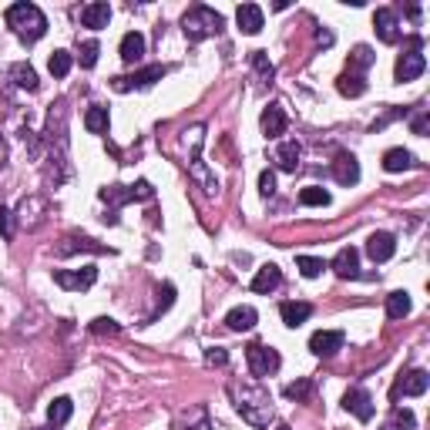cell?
Segmentation results:
<instances>
[{"label": "cell", "mask_w": 430, "mask_h": 430, "mask_svg": "<svg viewBox=\"0 0 430 430\" xmlns=\"http://www.w3.org/2000/svg\"><path fill=\"white\" fill-rule=\"evenodd\" d=\"M232 393V400H236V410L242 414L246 424H253V427H269V420H272V400H269V393L255 383V387H239V383H232L228 387Z\"/></svg>", "instance_id": "1"}, {"label": "cell", "mask_w": 430, "mask_h": 430, "mask_svg": "<svg viewBox=\"0 0 430 430\" xmlns=\"http://www.w3.org/2000/svg\"><path fill=\"white\" fill-rule=\"evenodd\" d=\"M7 27H11L21 40L34 44V40H40L48 34V17H44V11H40L38 4L21 0V4H11V7H7Z\"/></svg>", "instance_id": "2"}, {"label": "cell", "mask_w": 430, "mask_h": 430, "mask_svg": "<svg viewBox=\"0 0 430 430\" xmlns=\"http://www.w3.org/2000/svg\"><path fill=\"white\" fill-rule=\"evenodd\" d=\"M222 27H226V17L219 11H212V7H205V4L189 7L185 17H182V31H185V38H189L192 44H199V40H205V38H215Z\"/></svg>", "instance_id": "3"}, {"label": "cell", "mask_w": 430, "mask_h": 430, "mask_svg": "<svg viewBox=\"0 0 430 430\" xmlns=\"http://www.w3.org/2000/svg\"><path fill=\"white\" fill-rule=\"evenodd\" d=\"M246 363H249V373H253L255 380L272 377V373L282 367L279 353L272 346H266V343H249V346H246Z\"/></svg>", "instance_id": "4"}, {"label": "cell", "mask_w": 430, "mask_h": 430, "mask_svg": "<svg viewBox=\"0 0 430 430\" xmlns=\"http://www.w3.org/2000/svg\"><path fill=\"white\" fill-rule=\"evenodd\" d=\"M168 75V67L165 64H148V67H141V71H135V75H118L111 77V88L114 91H135V88H152L155 81H162V77Z\"/></svg>", "instance_id": "5"}, {"label": "cell", "mask_w": 430, "mask_h": 430, "mask_svg": "<svg viewBox=\"0 0 430 430\" xmlns=\"http://www.w3.org/2000/svg\"><path fill=\"white\" fill-rule=\"evenodd\" d=\"M54 282L61 290H71V292H81V290H91L98 282V269L94 266H81V269H54Z\"/></svg>", "instance_id": "6"}, {"label": "cell", "mask_w": 430, "mask_h": 430, "mask_svg": "<svg viewBox=\"0 0 430 430\" xmlns=\"http://www.w3.org/2000/svg\"><path fill=\"white\" fill-rule=\"evenodd\" d=\"M424 71H427V57L420 54V48H407V51L397 57L393 77H397V84H404V81H417Z\"/></svg>", "instance_id": "7"}, {"label": "cell", "mask_w": 430, "mask_h": 430, "mask_svg": "<svg viewBox=\"0 0 430 430\" xmlns=\"http://www.w3.org/2000/svg\"><path fill=\"white\" fill-rule=\"evenodd\" d=\"M343 410H350L360 424H370L373 414H377V407H373V397H370L363 387H350V390L343 393Z\"/></svg>", "instance_id": "8"}, {"label": "cell", "mask_w": 430, "mask_h": 430, "mask_svg": "<svg viewBox=\"0 0 430 430\" xmlns=\"http://www.w3.org/2000/svg\"><path fill=\"white\" fill-rule=\"evenodd\" d=\"M427 387H430L427 370H410V373H400V380L393 383L390 397L393 400H400V397H420V393H427Z\"/></svg>", "instance_id": "9"}, {"label": "cell", "mask_w": 430, "mask_h": 430, "mask_svg": "<svg viewBox=\"0 0 430 430\" xmlns=\"http://www.w3.org/2000/svg\"><path fill=\"white\" fill-rule=\"evenodd\" d=\"M373 31H377V38L383 40V44H397V40H400V21H397V11L380 7V11L373 13Z\"/></svg>", "instance_id": "10"}, {"label": "cell", "mask_w": 430, "mask_h": 430, "mask_svg": "<svg viewBox=\"0 0 430 430\" xmlns=\"http://www.w3.org/2000/svg\"><path fill=\"white\" fill-rule=\"evenodd\" d=\"M343 329H316L313 336H309V350L316 356H333L336 350H343Z\"/></svg>", "instance_id": "11"}, {"label": "cell", "mask_w": 430, "mask_h": 430, "mask_svg": "<svg viewBox=\"0 0 430 430\" xmlns=\"http://www.w3.org/2000/svg\"><path fill=\"white\" fill-rule=\"evenodd\" d=\"M75 253H94V255H111L114 249H108V246H101V242L88 239V236H67V239L57 246V255H75Z\"/></svg>", "instance_id": "12"}, {"label": "cell", "mask_w": 430, "mask_h": 430, "mask_svg": "<svg viewBox=\"0 0 430 430\" xmlns=\"http://www.w3.org/2000/svg\"><path fill=\"white\" fill-rule=\"evenodd\" d=\"M329 266H333V272H336L340 279H356L360 276V253H356L353 246H343L340 253L333 255Z\"/></svg>", "instance_id": "13"}, {"label": "cell", "mask_w": 430, "mask_h": 430, "mask_svg": "<svg viewBox=\"0 0 430 430\" xmlns=\"http://www.w3.org/2000/svg\"><path fill=\"white\" fill-rule=\"evenodd\" d=\"M286 125H290V118H286V111H282V104H269L266 111H263V118H259V128H263V135L266 138H279L282 131H286Z\"/></svg>", "instance_id": "14"}, {"label": "cell", "mask_w": 430, "mask_h": 430, "mask_svg": "<svg viewBox=\"0 0 430 430\" xmlns=\"http://www.w3.org/2000/svg\"><path fill=\"white\" fill-rule=\"evenodd\" d=\"M236 24H239L242 34H259L263 24H266V13L259 4H242L239 11H236Z\"/></svg>", "instance_id": "15"}, {"label": "cell", "mask_w": 430, "mask_h": 430, "mask_svg": "<svg viewBox=\"0 0 430 430\" xmlns=\"http://www.w3.org/2000/svg\"><path fill=\"white\" fill-rule=\"evenodd\" d=\"M279 286H282V269H279L276 263L259 266V272H255V279H253V292H259V296H269V292H276Z\"/></svg>", "instance_id": "16"}, {"label": "cell", "mask_w": 430, "mask_h": 430, "mask_svg": "<svg viewBox=\"0 0 430 430\" xmlns=\"http://www.w3.org/2000/svg\"><path fill=\"white\" fill-rule=\"evenodd\" d=\"M333 178H336L340 185H346V189L356 185V182H360V162H356L350 152H340L336 162H333Z\"/></svg>", "instance_id": "17"}, {"label": "cell", "mask_w": 430, "mask_h": 430, "mask_svg": "<svg viewBox=\"0 0 430 430\" xmlns=\"http://www.w3.org/2000/svg\"><path fill=\"white\" fill-rule=\"evenodd\" d=\"M393 253H397V239L390 232H373L367 239V255L373 263H387V259H393Z\"/></svg>", "instance_id": "18"}, {"label": "cell", "mask_w": 430, "mask_h": 430, "mask_svg": "<svg viewBox=\"0 0 430 430\" xmlns=\"http://www.w3.org/2000/svg\"><path fill=\"white\" fill-rule=\"evenodd\" d=\"M108 21H111V7H108L104 0H94V4H84V7H81V24L91 27V31L108 27Z\"/></svg>", "instance_id": "19"}, {"label": "cell", "mask_w": 430, "mask_h": 430, "mask_svg": "<svg viewBox=\"0 0 430 430\" xmlns=\"http://www.w3.org/2000/svg\"><path fill=\"white\" fill-rule=\"evenodd\" d=\"M98 199H101L111 212H118L121 205L135 202V192H131V185H104V189L98 192Z\"/></svg>", "instance_id": "20"}, {"label": "cell", "mask_w": 430, "mask_h": 430, "mask_svg": "<svg viewBox=\"0 0 430 430\" xmlns=\"http://www.w3.org/2000/svg\"><path fill=\"white\" fill-rule=\"evenodd\" d=\"M255 319H259V313H255L253 306H236V309H228L226 326L232 329V333H246V329L255 326Z\"/></svg>", "instance_id": "21"}, {"label": "cell", "mask_w": 430, "mask_h": 430, "mask_svg": "<svg viewBox=\"0 0 430 430\" xmlns=\"http://www.w3.org/2000/svg\"><path fill=\"white\" fill-rule=\"evenodd\" d=\"M141 57H145V34L128 31L125 38H121V61H125V64H138Z\"/></svg>", "instance_id": "22"}, {"label": "cell", "mask_w": 430, "mask_h": 430, "mask_svg": "<svg viewBox=\"0 0 430 430\" xmlns=\"http://www.w3.org/2000/svg\"><path fill=\"white\" fill-rule=\"evenodd\" d=\"M279 316H282V323H286L290 329H296L313 316V306L309 303H282L279 306Z\"/></svg>", "instance_id": "23"}, {"label": "cell", "mask_w": 430, "mask_h": 430, "mask_svg": "<svg viewBox=\"0 0 430 430\" xmlns=\"http://www.w3.org/2000/svg\"><path fill=\"white\" fill-rule=\"evenodd\" d=\"M299 155H303L299 141H282L276 148V165L282 172H296V168H299Z\"/></svg>", "instance_id": "24"}, {"label": "cell", "mask_w": 430, "mask_h": 430, "mask_svg": "<svg viewBox=\"0 0 430 430\" xmlns=\"http://www.w3.org/2000/svg\"><path fill=\"white\" fill-rule=\"evenodd\" d=\"M11 81L17 84V88H24V91H38L40 88V81H38V71L31 67V64H11Z\"/></svg>", "instance_id": "25"}, {"label": "cell", "mask_w": 430, "mask_h": 430, "mask_svg": "<svg viewBox=\"0 0 430 430\" xmlns=\"http://www.w3.org/2000/svg\"><path fill=\"white\" fill-rule=\"evenodd\" d=\"M336 91H340L343 98H360V94H367V81H363V75H340V81H336Z\"/></svg>", "instance_id": "26"}, {"label": "cell", "mask_w": 430, "mask_h": 430, "mask_svg": "<svg viewBox=\"0 0 430 430\" xmlns=\"http://www.w3.org/2000/svg\"><path fill=\"white\" fill-rule=\"evenodd\" d=\"M84 128H88L91 135H104V131H108V108L91 104L88 111H84Z\"/></svg>", "instance_id": "27"}, {"label": "cell", "mask_w": 430, "mask_h": 430, "mask_svg": "<svg viewBox=\"0 0 430 430\" xmlns=\"http://www.w3.org/2000/svg\"><path fill=\"white\" fill-rule=\"evenodd\" d=\"M410 292H404V290H397V292H390L387 296V316L390 319H404L407 313H410Z\"/></svg>", "instance_id": "28"}, {"label": "cell", "mask_w": 430, "mask_h": 430, "mask_svg": "<svg viewBox=\"0 0 430 430\" xmlns=\"http://www.w3.org/2000/svg\"><path fill=\"white\" fill-rule=\"evenodd\" d=\"M410 165H414V155L407 152V148H390V152L383 155V168H387L390 175L404 172V168H410Z\"/></svg>", "instance_id": "29"}, {"label": "cell", "mask_w": 430, "mask_h": 430, "mask_svg": "<svg viewBox=\"0 0 430 430\" xmlns=\"http://www.w3.org/2000/svg\"><path fill=\"white\" fill-rule=\"evenodd\" d=\"M71 414H75V404H71L67 397H57V400L48 407V420H51V427H61V424H67V420H71Z\"/></svg>", "instance_id": "30"}, {"label": "cell", "mask_w": 430, "mask_h": 430, "mask_svg": "<svg viewBox=\"0 0 430 430\" xmlns=\"http://www.w3.org/2000/svg\"><path fill=\"white\" fill-rule=\"evenodd\" d=\"M71 67H75V54L71 51H54L51 61H48V71H51L54 77H67Z\"/></svg>", "instance_id": "31"}, {"label": "cell", "mask_w": 430, "mask_h": 430, "mask_svg": "<svg viewBox=\"0 0 430 430\" xmlns=\"http://www.w3.org/2000/svg\"><path fill=\"white\" fill-rule=\"evenodd\" d=\"M373 61H377V54L370 51L367 44H356L353 54H350V75H356V71H367V67H373Z\"/></svg>", "instance_id": "32"}, {"label": "cell", "mask_w": 430, "mask_h": 430, "mask_svg": "<svg viewBox=\"0 0 430 430\" xmlns=\"http://www.w3.org/2000/svg\"><path fill=\"white\" fill-rule=\"evenodd\" d=\"M414 427H417V417L407 407H397L390 414V424H387V430H414Z\"/></svg>", "instance_id": "33"}, {"label": "cell", "mask_w": 430, "mask_h": 430, "mask_svg": "<svg viewBox=\"0 0 430 430\" xmlns=\"http://www.w3.org/2000/svg\"><path fill=\"white\" fill-rule=\"evenodd\" d=\"M172 303H175V286H172V282H165V286H158V303H155L152 316L145 319V323H155V319H158V313H165Z\"/></svg>", "instance_id": "34"}, {"label": "cell", "mask_w": 430, "mask_h": 430, "mask_svg": "<svg viewBox=\"0 0 430 430\" xmlns=\"http://www.w3.org/2000/svg\"><path fill=\"white\" fill-rule=\"evenodd\" d=\"M296 266H299V272H303L306 279H316L319 272L326 269V263L316 259V255H296Z\"/></svg>", "instance_id": "35"}, {"label": "cell", "mask_w": 430, "mask_h": 430, "mask_svg": "<svg viewBox=\"0 0 430 430\" xmlns=\"http://www.w3.org/2000/svg\"><path fill=\"white\" fill-rule=\"evenodd\" d=\"M253 67H255V75L263 77L266 84L276 77V67H272V61L266 57V51H253Z\"/></svg>", "instance_id": "36"}, {"label": "cell", "mask_w": 430, "mask_h": 430, "mask_svg": "<svg viewBox=\"0 0 430 430\" xmlns=\"http://www.w3.org/2000/svg\"><path fill=\"white\" fill-rule=\"evenodd\" d=\"M98 54H101V44H98V40H84V44H81V54H77V61H81V67L88 71V67L98 64Z\"/></svg>", "instance_id": "37"}, {"label": "cell", "mask_w": 430, "mask_h": 430, "mask_svg": "<svg viewBox=\"0 0 430 430\" xmlns=\"http://www.w3.org/2000/svg\"><path fill=\"white\" fill-rule=\"evenodd\" d=\"M299 202L303 205H329V192L319 189V185H309V189L299 192Z\"/></svg>", "instance_id": "38"}, {"label": "cell", "mask_w": 430, "mask_h": 430, "mask_svg": "<svg viewBox=\"0 0 430 430\" xmlns=\"http://www.w3.org/2000/svg\"><path fill=\"white\" fill-rule=\"evenodd\" d=\"M282 393H286L290 400H296V404H299V400H306V397L313 393V380H299V383H290V387H286Z\"/></svg>", "instance_id": "39"}, {"label": "cell", "mask_w": 430, "mask_h": 430, "mask_svg": "<svg viewBox=\"0 0 430 430\" xmlns=\"http://www.w3.org/2000/svg\"><path fill=\"white\" fill-rule=\"evenodd\" d=\"M91 333H98V336H104V333H108V336H118V333H121V326H118L114 319L101 316V319H94V323H91Z\"/></svg>", "instance_id": "40"}, {"label": "cell", "mask_w": 430, "mask_h": 430, "mask_svg": "<svg viewBox=\"0 0 430 430\" xmlns=\"http://www.w3.org/2000/svg\"><path fill=\"white\" fill-rule=\"evenodd\" d=\"M131 192H135V202H148V199H155V189H152V182H135L131 185Z\"/></svg>", "instance_id": "41"}, {"label": "cell", "mask_w": 430, "mask_h": 430, "mask_svg": "<svg viewBox=\"0 0 430 430\" xmlns=\"http://www.w3.org/2000/svg\"><path fill=\"white\" fill-rule=\"evenodd\" d=\"M272 192H276V175H272V172L266 168V172L259 175V195H263V199H269Z\"/></svg>", "instance_id": "42"}, {"label": "cell", "mask_w": 430, "mask_h": 430, "mask_svg": "<svg viewBox=\"0 0 430 430\" xmlns=\"http://www.w3.org/2000/svg\"><path fill=\"white\" fill-rule=\"evenodd\" d=\"M0 236H4L7 242L13 239V219H11V212H7L4 205H0Z\"/></svg>", "instance_id": "43"}, {"label": "cell", "mask_w": 430, "mask_h": 430, "mask_svg": "<svg viewBox=\"0 0 430 430\" xmlns=\"http://www.w3.org/2000/svg\"><path fill=\"white\" fill-rule=\"evenodd\" d=\"M205 363H209V367H226V363H228V353L215 346V350H209V353H205Z\"/></svg>", "instance_id": "44"}, {"label": "cell", "mask_w": 430, "mask_h": 430, "mask_svg": "<svg viewBox=\"0 0 430 430\" xmlns=\"http://www.w3.org/2000/svg\"><path fill=\"white\" fill-rule=\"evenodd\" d=\"M414 135H427V128H430V118H427V111H420L417 118H414Z\"/></svg>", "instance_id": "45"}, {"label": "cell", "mask_w": 430, "mask_h": 430, "mask_svg": "<svg viewBox=\"0 0 430 430\" xmlns=\"http://www.w3.org/2000/svg\"><path fill=\"white\" fill-rule=\"evenodd\" d=\"M316 44H323V48H329V44H333V34L319 27V31H316Z\"/></svg>", "instance_id": "46"}, {"label": "cell", "mask_w": 430, "mask_h": 430, "mask_svg": "<svg viewBox=\"0 0 430 430\" xmlns=\"http://www.w3.org/2000/svg\"><path fill=\"white\" fill-rule=\"evenodd\" d=\"M7 165V145H4V138H0V168Z\"/></svg>", "instance_id": "47"}, {"label": "cell", "mask_w": 430, "mask_h": 430, "mask_svg": "<svg viewBox=\"0 0 430 430\" xmlns=\"http://www.w3.org/2000/svg\"><path fill=\"white\" fill-rule=\"evenodd\" d=\"M276 430H290V427H286V424H279V427Z\"/></svg>", "instance_id": "48"}, {"label": "cell", "mask_w": 430, "mask_h": 430, "mask_svg": "<svg viewBox=\"0 0 430 430\" xmlns=\"http://www.w3.org/2000/svg\"><path fill=\"white\" fill-rule=\"evenodd\" d=\"M38 430H57V427H38Z\"/></svg>", "instance_id": "49"}]
</instances>
